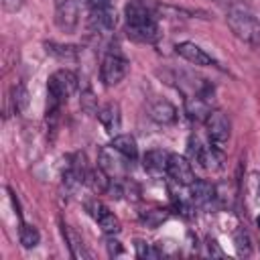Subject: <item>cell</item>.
<instances>
[{
  "label": "cell",
  "instance_id": "12",
  "mask_svg": "<svg viewBox=\"0 0 260 260\" xmlns=\"http://www.w3.org/2000/svg\"><path fill=\"white\" fill-rule=\"evenodd\" d=\"M89 20L100 30H112L116 26V10L114 6H104L98 10H89Z\"/></svg>",
  "mask_w": 260,
  "mask_h": 260
},
{
  "label": "cell",
  "instance_id": "14",
  "mask_svg": "<svg viewBox=\"0 0 260 260\" xmlns=\"http://www.w3.org/2000/svg\"><path fill=\"white\" fill-rule=\"evenodd\" d=\"M45 49H47V53H49L51 57H55V59H59V61H63V63H73V61H77V49H75L73 45H61V43L49 41V43H45Z\"/></svg>",
  "mask_w": 260,
  "mask_h": 260
},
{
  "label": "cell",
  "instance_id": "1",
  "mask_svg": "<svg viewBox=\"0 0 260 260\" xmlns=\"http://www.w3.org/2000/svg\"><path fill=\"white\" fill-rule=\"evenodd\" d=\"M126 30L132 41H138V43L156 41V37H158L156 18L146 4L130 2L126 6Z\"/></svg>",
  "mask_w": 260,
  "mask_h": 260
},
{
  "label": "cell",
  "instance_id": "13",
  "mask_svg": "<svg viewBox=\"0 0 260 260\" xmlns=\"http://www.w3.org/2000/svg\"><path fill=\"white\" fill-rule=\"evenodd\" d=\"M189 187H191V201L195 205H205V203H209L213 199L215 189H213V185L209 181L199 179V181H193Z\"/></svg>",
  "mask_w": 260,
  "mask_h": 260
},
{
  "label": "cell",
  "instance_id": "9",
  "mask_svg": "<svg viewBox=\"0 0 260 260\" xmlns=\"http://www.w3.org/2000/svg\"><path fill=\"white\" fill-rule=\"evenodd\" d=\"M177 53H179L183 59H187L189 63H193V65H199V67L213 65L211 55H207V53H205L199 45H195V43H189V41L179 43V45H177Z\"/></svg>",
  "mask_w": 260,
  "mask_h": 260
},
{
  "label": "cell",
  "instance_id": "26",
  "mask_svg": "<svg viewBox=\"0 0 260 260\" xmlns=\"http://www.w3.org/2000/svg\"><path fill=\"white\" fill-rule=\"evenodd\" d=\"M136 256L138 258H156L158 256V250H154L152 246H148L146 242H142V240H136Z\"/></svg>",
  "mask_w": 260,
  "mask_h": 260
},
{
  "label": "cell",
  "instance_id": "2",
  "mask_svg": "<svg viewBox=\"0 0 260 260\" xmlns=\"http://www.w3.org/2000/svg\"><path fill=\"white\" fill-rule=\"evenodd\" d=\"M228 24L240 41L252 47H260V20L254 14H250L244 6L228 10Z\"/></svg>",
  "mask_w": 260,
  "mask_h": 260
},
{
  "label": "cell",
  "instance_id": "28",
  "mask_svg": "<svg viewBox=\"0 0 260 260\" xmlns=\"http://www.w3.org/2000/svg\"><path fill=\"white\" fill-rule=\"evenodd\" d=\"M87 10H98V8H104V6H112V0H81Z\"/></svg>",
  "mask_w": 260,
  "mask_h": 260
},
{
  "label": "cell",
  "instance_id": "17",
  "mask_svg": "<svg viewBox=\"0 0 260 260\" xmlns=\"http://www.w3.org/2000/svg\"><path fill=\"white\" fill-rule=\"evenodd\" d=\"M209 98L205 93L187 100V114L189 118H197V120H205L209 116Z\"/></svg>",
  "mask_w": 260,
  "mask_h": 260
},
{
  "label": "cell",
  "instance_id": "19",
  "mask_svg": "<svg viewBox=\"0 0 260 260\" xmlns=\"http://www.w3.org/2000/svg\"><path fill=\"white\" fill-rule=\"evenodd\" d=\"M85 181L89 183V187L95 191V193H106V189H108V185H110V177L98 167V169H91V171H87V175H85Z\"/></svg>",
  "mask_w": 260,
  "mask_h": 260
},
{
  "label": "cell",
  "instance_id": "6",
  "mask_svg": "<svg viewBox=\"0 0 260 260\" xmlns=\"http://www.w3.org/2000/svg\"><path fill=\"white\" fill-rule=\"evenodd\" d=\"M79 22V10H77V2L75 0H55V24L71 35L75 32Z\"/></svg>",
  "mask_w": 260,
  "mask_h": 260
},
{
  "label": "cell",
  "instance_id": "27",
  "mask_svg": "<svg viewBox=\"0 0 260 260\" xmlns=\"http://www.w3.org/2000/svg\"><path fill=\"white\" fill-rule=\"evenodd\" d=\"M106 244H108V254H110V256H120V254L124 252L122 244H120L118 240H114V238H110Z\"/></svg>",
  "mask_w": 260,
  "mask_h": 260
},
{
  "label": "cell",
  "instance_id": "20",
  "mask_svg": "<svg viewBox=\"0 0 260 260\" xmlns=\"http://www.w3.org/2000/svg\"><path fill=\"white\" fill-rule=\"evenodd\" d=\"M95 221H98V225L102 228V232L108 234V236H116V234L120 232V221H118V217H116L110 209L104 211Z\"/></svg>",
  "mask_w": 260,
  "mask_h": 260
},
{
  "label": "cell",
  "instance_id": "8",
  "mask_svg": "<svg viewBox=\"0 0 260 260\" xmlns=\"http://www.w3.org/2000/svg\"><path fill=\"white\" fill-rule=\"evenodd\" d=\"M167 175L179 183V185H191L195 181V173L191 167V160L181 156V154H171L169 165H167Z\"/></svg>",
  "mask_w": 260,
  "mask_h": 260
},
{
  "label": "cell",
  "instance_id": "5",
  "mask_svg": "<svg viewBox=\"0 0 260 260\" xmlns=\"http://www.w3.org/2000/svg\"><path fill=\"white\" fill-rule=\"evenodd\" d=\"M128 69H130L128 61H126L118 51H110V53L104 57V61H102V69H100L102 81H104L108 87H110V85H118V83L128 75Z\"/></svg>",
  "mask_w": 260,
  "mask_h": 260
},
{
  "label": "cell",
  "instance_id": "25",
  "mask_svg": "<svg viewBox=\"0 0 260 260\" xmlns=\"http://www.w3.org/2000/svg\"><path fill=\"white\" fill-rule=\"evenodd\" d=\"M12 93H14V98H12V102H14V108L22 112V110L28 106V93H26V89H24L22 85H16V87L12 89Z\"/></svg>",
  "mask_w": 260,
  "mask_h": 260
},
{
  "label": "cell",
  "instance_id": "4",
  "mask_svg": "<svg viewBox=\"0 0 260 260\" xmlns=\"http://www.w3.org/2000/svg\"><path fill=\"white\" fill-rule=\"evenodd\" d=\"M205 126H207V136H209L211 146L221 150L228 144L230 134H232V124H230L228 116L223 112H219V110H213L205 118Z\"/></svg>",
  "mask_w": 260,
  "mask_h": 260
},
{
  "label": "cell",
  "instance_id": "18",
  "mask_svg": "<svg viewBox=\"0 0 260 260\" xmlns=\"http://www.w3.org/2000/svg\"><path fill=\"white\" fill-rule=\"evenodd\" d=\"M63 236H65V242L69 244V250H71L73 258H87V256H89V254L85 252V248H83L81 236H79L71 225H63Z\"/></svg>",
  "mask_w": 260,
  "mask_h": 260
},
{
  "label": "cell",
  "instance_id": "3",
  "mask_svg": "<svg viewBox=\"0 0 260 260\" xmlns=\"http://www.w3.org/2000/svg\"><path fill=\"white\" fill-rule=\"evenodd\" d=\"M47 89H49V100H51L49 110H59V106L77 89V75L69 69H59L49 77Z\"/></svg>",
  "mask_w": 260,
  "mask_h": 260
},
{
  "label": "cell",
  "instance_id": "11",
  "mask_svg": "<svg viewBox=\"0 0 260 260\" xmlns=\"http://www.w3.org/2000/svg\"><path fill=\"white\" fill-rule=\"evenodd\" d=\"M169 156H171V154H167L165 150H158V148L148 150V152L144 154V158H142L144 171H146L148 175H152V177L165 175V173H167V165H169Z\"/></svg>",
  "mask_w": 260,
  "mask_h": 260
},
{
  "label": "cell",
  "instance_id": "10",
  "mask_svg": "<svg viewBox=\"0 0 260 260\" xmlns=\"http://www.w3.org/2000/svg\"><path fill=\"white\" fill-rule=\"evenodd\" d=\"M98 118L102 122V126L106 128L108 134L116 136L120 132V126H122V114H120V106L116 102H110L106 104L100 112H98Z\"/></svg>",
  "mask_w": 260,
  "mask_h": 260
},
{
  "label": "cell",
  "instance_id": "16",
  "mask_svg": "<svg viewBox=\"0 0 260 260\" xmlns=\"http://www.w3.org/2000/svg\"><path fill=\"white\" fill-rule=\"evenodd\" d=\"M112 146H114L120 154H124V158H128V160H134V158L138 156L136 140H134V136H130V134H116L114 140H112Z\"/></svg>",
  "mask_w": 260,
  "mask_h": 260
},
{
  "label": "cell",
  "instance_id": "31",
  "mask_svg": "<svg viewBox=\"0 0 260 260\" xmlns=\"http://www.w3.org/2000/svg\"><path fill=\"white\" fill-rule=\"evenodd\" d=\"M213 2H217V4L225 6L228 10H230V8H236V6H242V2H240V0H213Z\"/></svg>",
  "mask_w": 260,
  "mask_h": 260
},
{
  "label": "cell",
  "instance_id": "15",
  "mask_svg": "<svg viewBox=\"0 0 260 260\" xmlns=\"http://www.w3.org/2000/svg\"><path fill=\"white\" fill-rule=\"evenodd\" d=\"M150 118L154 122H158V124H173L175 118H177V110H175V106L171 102L160 100L150 108Z\"/></svg>",
  "mask_w": 260,
  "mask_h": 260
},
{
  "label": "cell",
  "instance_id": "32",
  "mask_svg": "<svg viewBox=\"0 0 260 260\" xmlns=\"http://www.w3.org/2000/svg\"><path fill=\"white\" fill-rule=\"evenodd\" d=\"M256 225H258V228H260V215H258V217H256Z\"/></svg>",
  "mask_w": 260,
  "mask_h": 260
},
{
  "label": "cell",
  "instance_id": "23",
  "mask_svg": "<svg viewBox=\"0 0 260 260\" xmlns=\"http://www.w3.org/2000/svg\"><path fill=\"white\" fill-rule=\"evenodd\" d=\"M79 104H81V110H83L85 114H89V116L98 114V102H95V95H93V91H91V89L81 91Z\"/></svg>",
  "mask_w": 260,
  "mask_h": 260
},
{
  "label": "cell",
  "instance_id": "22",
  "mask_svg": "<svg viewBox=\"0 0 260 260\" xmlns=\"http://www.w3.org/2000/svg\"><path fill=\"white\" fill-rule=\"evenodd\" d=\"M234 246H236V252H238L240 256H250V254H252V240H250L248 232H244V230L236 232V236H234Z\"/></svg>",
  "mask_w": 260,
  "mask_h": 260
},
{
  "label": "cell",
  "instance_id": "21",
  "mask_svg": "<svg viewBox=\"0 0 260 260\" xmlns=\"http://www.w3.org/2000/svg\"><path fill=\"white\" fill-rule=\"evenodd\" d=\"M41 236H39V230L35 225H28V223H22L20 225V244L24 248H35L39 244Z\"/></svg>",
  "mask_w": 260,
  "mask_h": 260
},
{
  "label": "cell",
  "instance_id": "24",
  "mask_svg": "<svg viewBox=\"0 0 260 260\" xmlns=\"http://www.w3.org/2000/svg\"><path fill=\"white\" fill-rule=\"evenodd\" d=\"M167 211L165 209H150V211H146L144 215H142V221L148 225V228H158L165 219H167Z\"/></svg>",
  "mask_w": 260,
  "mask_h": 260
},
{
  "label": "cell",
  "instance_id": "30",
  "mask_svg": "<svg viewBox=\"0 0 260 260\" xmlns=\"http://www.w3.org/2000/svg\"><path fill=\"white\" fill-rule=\"evenodd\" d=\"M2 4H4L6 10H18L20 4H22V0H2Z\"/></svg>",
  "mask_w": 260,
  "mask_h": 260
},
{
  "label": "cell",
  "instance_id": "7",
  "mask_svg": "<svg viewBox=\"0 0 260 260\" xmlns=\"http://www.w3.org/2000/svg\"><path fill=\"white\" fill-rule=\"evenodd\" d=\"M124 154H120L114 146L112 148H102L98 154V167L110 177V179H120L126 175V162L122 160Z\"/></svg>",
  "mask_w": 260,
  "mask_h": 260
},
{
  "label": "cell",
  "instance_id": "29",
  "mask_svg": "<svg viewBox=\"0 0 260 260\" xmlns=\"http://www.w3.org/2000/svg\"><path fill=\"white\" fill-rule=\"evenodd\" d=\"M207 250H209V256H213V258H223V252H221V248H219V244H217L215 240H209V242H207Z\"/></svg>",
  "mask_w": 260,
  "mask_h": 260
}]
</instances>
